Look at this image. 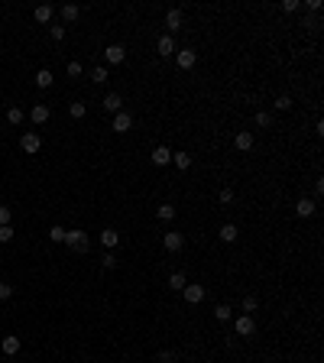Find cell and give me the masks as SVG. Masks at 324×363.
Listing matches in <instances>:
<instances>
[{
	"label": "cell",
	"instance_id": "30",
	"mask_svg": "<svg viewBox=\"0 0 324 363\" xmlns=\"http://www.w3.org/2000/svg\"><path fill=\"white\" fill-rule=\"evenodd\" d=\"M68 110H71V117H75V120H81V117L88 114V107H85V104H68Z\"/></svg>",
	"mask_w": 324,
	"mask_h": 363
},
{
	"label": "cell",
	"instance_id": "16",
	"mask_svg": "<svg viewBox=\"0 0 324 363\" xmlns=\"http://www.w3.org/2000/svg\"><path fill=\"white\" fill-rule=\"evenodd\" d=\"M315 201H311V198H301L298 201V204H295V214H298V217H311V214H315Z\"/></svg>",
	"mask_w": 324,
	"mask_h": 363
},
{
	"label": "cell",
	"instance_id": "21",
	"mask_svg": "<svg viewBox=\"0 0 324 363\" xmlns=\"http://www.w3.org/2000/svg\"><path fill=\"white\" fill-rule=\"evenodd\" d=\"M52 81H55V78H52V71H49V68L36 71V85L39 88H52Z\"/></svg>",
	"mask_w": 324,
	"mask_h": 363
},
{
	"label": "cell",
	"instance_id": "19",
	"mask_svg": "<svg viewBox=\"0 0 324 363\" xmlns=\"http://www.w3.org/2000/svg\"><path fill=\"white\" fill-rule=\"evenodd\" d=\"M100 243H104L107 250H114L117 243H120V233H117V231H110V227H107V231L100 233Z\"/></svg>",
	"mask_w": 324,
	"mask_h": 363
},
{
	"label": "cell",
	"instance_id": "28",
	"mask_svg": "<svg viewBox=\"0 0 324 363\" xmlns=\"http://www.w3.org/2000/svg\"><path fill=\"white\" fill-rule=\"evenodd\" d=\"M13 224H3V227H0V243H10V240H13Z\"/></svg>",
	"mask_w": 324,
	"mask_h": 363
},
{
	"label": "cell",
	"instance_id": "10",
	"mask_svg": "<svg viewBox=\"0 0 324 363\" xmlns=\"http://www.w3.org/2000/svg\"><path fill=\"white\" fill-rule=\"evenodd\" d=\"M149 159H153V165H169L172 163V149L169 146H156Z\"/></svg>",
	"mask_w": 324,
	"mask_h": 363
},
{
	"label": "cell",
	"instance_id": "32",
	"mask_svg": "<svg viewBox=\"0 0 324 363\" xmlns=\"http://www.w3.org/2000/svg\"><path fill=\"white\" fill-rule=\"evenodd\" d=\"M175 357H178L175 350H162V354L156 357V360H159V363H172V360H175Z\"/></svg>",
	"mask_w": 324,
	"mask_h": 363
},
{
	"label": "cell",
	"instance_id": "25",
	"mask_svg": "<svg viewBox=\"0 0 324 363\" xmlns=\"http://www.w3.org/2000/svg\"><path fill=\"white\" fill-rule=\"evenodd\" d=\"M230 315H233L230 305H217V308H214V318H217V321H230Z\"/></svg>",
	"mask_w": 324,
	"mask_h": 363
},
{
	"label": "cell",
	"instance_id": "3",
	"mask_svg": "<svg viewBox=\"0 0 324 363\" xmlns=\"http://www.w3.org/2000/svg\"><path fill=\"white\" fill-rule=\"evenodd\" d=\"M39 146H42V139H39V133H23V136H20V149H23V153H39Z\"/></svg>",
	"mask_w": 324,
	"mask_h": 363
},
{
	"label": "cell",
	"instance_id": "38",
	"mask_svg": "<svg viewBox=\"0 0 324 363\" xmlns=\"http://www.w3.org/2000/svg\"><path fill=\"white\" fill-rule=\"evenodd\" d=\"M243 311H247V315H253V311H256V298H243Z\"/></svg>",
	"mask_w": 324,
	"mask_h": 363
},
{
	"label": "cell",
	"instance_id": "15",
	"mask_svg": "<svg viewBox=\"0 0 324 363\" xmlns=\"http://www.w3.org/2000/svg\"><path fill=\"white\" fill-rule=\"evenodd\" d=\"M165 30H172V33L182 30V10H169L165 13Z\"/></svg>",
	"mask_w": 324,
	"mask_h": 363
},
{
	"label": "cell",
	"instance_id": "13",
	"mask_svg": "<svg viewBox=\"0 0 324 363\" xmlns=\"http://www.w3.org/2000/svg\"><path fill=\"white\" fill-rule=\"evenodd\" d=\"M49 114H52V110H49L46 104H36V107L30 110V120H32V124H36V127H42V124H46V120H49Z\"/></svg>",
	"mask_w": 324,
	"mask_h": 363
},
{
	"label": "cell",
	"instance_id": "22",
	"mask_svg": "<svg viewBox=\"0 0 324 363\" xmlns=\"http://www.w3.org/2000/svg\"><path fill=\"white\" fill-rule=\"evenodd\" d=\"M78 16H81V10H78L75 3H65V7H62V20H68V23H75Z\"/></svg>",
	"mask_w": 324,
	"mask_h": 363
},
{
	"label": "cell",
	"instance_id": "18",
	"mask_svg": "<svg viewBox=\"0 0 324 363\" xmlns=\"http://www.w3.org/2000/svg\"><path fill=\"white\" fill-rule=\"evenodd\" d=\"M0 347H3V354H7V357L20 354V337H13V334H10V337H3V344H0Z\"/></svg>",
	"mask_w": 324,
	"mask_h": 363
},
{
	"label": "cell",
	"instance_id": "34",
	"mask_svg": "<svg viewBox=\"0 0 324 363\" xmlns=\"http://www.w3.org/2000/svg\"><path fill=\"white\" fill-rule=\"evenodd\" d=\"M81 71H85V68H81V62H68V75H71V78H78Z\"/></svg>",
	"mask_w": 324,
	"mask_h": 363
},
{
	"label": "cell",
	"instance_id": "35",
	"mask_svg": "<svg viewBox=\"0 0 324 363\" xmlns=\"http://www.w3.org/2000/svg\"><path fill=\"white\" fill-rule=\"evenodd\" d=\"M10 217H13V214H10V208H3V204H0V227L10 224Z\"/></svg>",
	"mask_w": 324,
	"mask_h": 363
},
{
	"label": "cell",
	"instance_id": "40",
	"mask_svg": "<svg viewBox=\"0 0 324 363\" xmlns=\"http://www.w3.org/2000/svg\"><path fill=\"white\" fill-rule=\"evenodd\" d=\"M114 266H117V256L107 253V256H104V269H114Z\"/></svg>",
	"mask_w": 324,
	"mask_h": 363
},
{
	"label": "cell",
	"instance_id": "23",
	"mask_svg": "<svg viewBox=\"0 0 324 363\" xmlns=\"http://www.w3.org/2000/svg\"><path fill=\"white\" fill-rule=\"evenodd\" d=\"M169 286H172V289H185V286H188L185 272H172V276H169Z\"/></svg>",
	"mask_w": 324,
	"mask_h": 363
},
{
	"label": "cell",
	"instance_id": "27",
	"mask_svg": "<svg viewBox=\"0 0 324 363\" xmlns=\"http://www.w3.org/2000/svg\"><path fill=\"white\" fill-rule=\"evenodd\" d=\"M49 240H55V243H65V227H49Z\"/></svg>",
	"mask_w": 324,
	"mask_h": 363
},
{
	"label": "cell",
	"instance_id": "11",
	"mask_svg": "<svg viewBox=\"0 0 324 363\" xmlns=\"http://www.w3.org/2000/svg\"><path fill=\"white\" fill-rule=\"evenodd\" d=\"M156 52H159L162 59H169V55H175V39H172V36H162L159 42H156Z\"/></svg>",
	"mask_w": 324,
	"mask_h": 363
},
{
	"label": "cell",
	"instance_id": "29",
	"mask_svg": "<svg viewBox=\"0 0 324 363\" xmlns=\"http://www.w3.org/2000/svg\"><path fill=\"white\" fill-rule=\"evenodd\" d=\"M7 120H10V124H23V110H20V107H10L7 110Z\"/></svg>",
	"mask_w": 324,
	"mask_h": 363
},
{
	"label": "cell",
	"instance_id": "31",
	"mask_svg": "<svg viewBox=\"0 0 324 363\" xmlns=\"http://www.w3.org/2000/svg\"><path fill=\"white\" fill-rule=\"evenodd\" d=\"M269 124H272V114L259 110V114H256V127H269Z\"/></svg>",
	"mask_w": 324,
	"mask_h": 363
},
{
	"label": "cell",
	"instance_id": "24",
	"mask_svg": "<svg viewBox=\"0 0 324 363\" xmlns=\"http://www.w3.org/2000/svg\"><path fill=\"white\" fill-rule=\"evenodd\" d=\"M107 78H110V75H107V68H104V65H97V68L91 71V81H94V85H104Z\"/></svg>",
	"mask_w": 324,
	"mask_h": 363
},
{
	"label": "cell",
	"instance_id": "39",
	"mask_svg": "<svg viewBox=\"0 0 324 363\" xmlns=\"http://www.w3.org/2000/svg\"><path fill=\"white\" fill-rule=\"evenodd\" d=\"M282 10H286V13H295V10H298V0H286V3H282Z\"/></svg>",
	"mask_w": 324,
	"mask_h": 363
},
{
	"label": "cell",
	"instance_id": "7",
	"mask_svg": "<svg viewBox=\"0 0 324 363\" xmlns=\"http://www.w3.org/2000/svg\"><path fill=\"white\" fill-rule=\"evenodd\" d=\"M162 247H165V250H172V253H178V250L185 247V237L172 231V233H165V237H162Z\"/></svg>",
	"mask_w": 324,
	"mask_h": 363
},
{
	"label": "cell",
	"instance_id": "4",
	"mask_svg": "<svg viewBox=\"0 0 324 363\" xmlns=\"http://www.w3.org/2000/svg\"><path fill=\"white\" fill-rule=\"evenodd\" d=\"M233 328H237V334H240V337H250V334L256 331V321H253V315H240Z\"/></svg>",
	"mask_w": 324,
	"mask_h": 363
},
{
	"label": "cell",
	"instance_id": "6",
	"mask_svg": "<svg viewBox=\"0 0 324 363\" xmlns=\"http://www.w3.org/2000/svg\"><path fill=\"white\" fill-rule=\"evenodd\" d=\"M182 292H185V301H188V305H201V301H204V295H208V292H204V286H185Z\"/></svg>",
	"mask_w": 324,
	"mask_h": 363
},
{
	"label": "cell",
	"instance_id": "33",
	"mask_svg": "<svg viewBox=\"0 0 324 363\" xmlns=\"http://www.w3.org/2000/svg\"><path fill=\"white\" fill-rule=\"evenodd\" d=\"M276 107H279V110H289V107H292V98H289V94H282V98L276 100Z\"/></svg>",
	"mask_w": 324,
	"mask_h": 363
},
{
	"label": "cell",
	"instance_id": "9",
	"mask_svg": "<svg viewBox=\"0 0 324 363\" xmlns=\"http://www.w3.org/2000/svg\"><path fill=\"white\" fill-rule=\"evenodd\" d=\"M104 59H107L110 65H120V62L127 59V52H124V46H117V42H114V46H107V49H104Z\"/></svg>",
	"mask_w": 324,
	"mask_h": 363
},
{
	"label": "cell",
	"instance_id": "2",
	"mask_svg": "<svg viewBox=\"0 0 324 363\" xmlns=\"http://www.w3.org/2000/svg\"><path fill=\"white\" fill-rule=\"evenodd\" d=\"M194 62H198V55H194V49H178L175 52V65L178 68H194Z\"/></svg>",
	"mask_w": 324,
	"mask_h": 363
},
{
	"label": "cell",
	"instance_id": "14",
	"mask_svg": "<svg viewBox=\"0 0 324 363\" xmlns=\"http://www.w3.org/2000/svg\"><path fill=\"white\" fill-rule=\"evenodd\" d=\"M32 16H36V23H49V20L55 16V10L49 7V3H39V7L32 10Z\"/></svg>",
	"mask_w": 324,
	"mask_h": 363
},
{
	"label": "cell",
	"instance_id": "37",
	"mask_svg": "<svg viewBox=\"0 0 324 363\" xmlns=\"http://www.w3.org/2000/svg\"><path fill=\"white\" fill-rule=\"evenodd\" d=\"M52 39H55V42H62V39H65V26H52Z\"/></svg>",
	"mask_w": 324,
	"mask_h": 363
},
{
	"label": "cell",
	"instance_id": "41",
	"mask_svg": "<svg viewBox=\"0 0 324 363\" xmlns=\"http://www.w3.org/2000/svg\"><path fill=\"white\" fill-rule=\"evenodd\" d=\"M221 201H224V204H230V201H233V192H230V188H221Z\"/></svg>",
	"mask_w": 324,
	"mask_h": 363
},
{
	"label": "cell",
	"instance_id": "5",
	"mask_svg": "<svg viewBox=\"0 0 324 363\" xmlns=\"http://www.w3.org/2000/svg\"><path fill=\"white\" fill-rule=\"evenodd\" d=\"M133 127V114L130 110H120V114H114V133H127Z\"/></svg>",
	"mask_w": 324,
	"mask_h": 363
},
{
	"label": "cell",
	"instance_id": "26",
	"mask_svg": "<svg viewBox=\"0 0 324 363\" xmlns=\"http://www.w3.org/2000/svg\"><path fill=\"white\" fill-rule=\"evenodd\" d=\"M156 214H159V221H172V217H175V208H172V204H159Z\"/></svg>",
	"mask_w": 324,
	"mask_h": 363
},
{
	"label": "cell",
	"instance_id": "1",
	"mask_svg": "<svg viewBox=\"0 0 324 363\" xmlns=\"http://www.w3.org/2000/svg\"><path fill=\"white\" fill-rule=\"evenodd\" d=\"M65 243H68L75 253H88L91 250V237L85 231H65Z\"/></svg>",
	"mask_w": 324,
	"mask_h": 363
},
{
	"label": "cell",
	"instance_id": "17",
	"mask_svg": "<svg viewBox=\"0 0 324 363\" xmlns=\"http://www.w3.org/2000/svg\"><path fill=\"white\" fill-rule=\"evenodd\" d=\"M217 237L224 240V243H233V240L240 237V231H237V224H224V227H221V233H217Z\"/></svg>",
	"mask_w": 324,
	"mask_h": 363
},
{
	"label": "cell",
	"instance_id": "20",
	"mask_svg": "<svg viewBox=\"0 0 324 363\" xmlns=\"http://www.w3.org/2000/svg\"><path fill=\"white\" fill-rule=\"evenodd\" d=\"M172 163L185 172V169H192V156H188V153H172Z\"/></svg>",
	"mask_w": 324,
	"mask_h": 363
},
{
	"label": "cell",
	"instance_id": "8",
	"mask_svg": "<svg viewBox=\"0 0 324 363\" xmlns=\"http://www.w3.org/2000/svg\"><path fill=\"white\" fill-rule=\"evenodd\" d=\"M233 146H237L240 153H250V149H253V133H250V130H240L237 136H233Z\"/></svg>",
	"mask_w": 324,
	"mask_h": 363
},
{
	"label": "cell",
	"instance_id": "12",
	"mask_svg": "<svg viewBox=\"0 0 324 363\" xmlns=\"http://www.w3.org/2000/svg\"><path fill=\"white\" fill-rule=\"evenodd\" d=\"M104 110H110V114H120V110H124V98H120L117 91H110L107 98H104Z\"/></svg>",
	"mask_w": 324,
	"mask_h": 363
},
{
	"label": "cell",
	"instance_id": "36",
	"mask_svg": "<svg viewBox=\"0 0 324 363\" xmlns=\"http://www.w3.org/2000/svg\"><path fill=\"white\" fill-rule=\"evenodd\" d=\"M10 295H13V286H7V282H0V301H3V298H10Z\"/></svg>",
	"mask_w": 324,
	"mask_h": 363
}]
</instances>
